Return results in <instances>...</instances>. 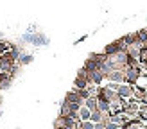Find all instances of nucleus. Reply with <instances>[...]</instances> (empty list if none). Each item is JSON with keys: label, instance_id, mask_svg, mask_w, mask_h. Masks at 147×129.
<instances>
[{"label": "nucleus", "instance_id": "obj_1", "mask_svg": "<svg viewBox=\"0 0 147 129\" xmlns=\"http://www.w3.org/2000/svg\"><path fill=\"white\" fill-rule=\"evenodd\" d=\"M117 93H119V97L122 100H126L129 97H133V93H135V86H131V84H120V88L117 90Z\"/></svg>", "mask_w": 147, "mask_h": 129}, {"label": "nucleus", "instance_id": "obj_2", "mask_svg": "<svg viewBox=\"0 0 147 129\" xmlns=\"http://www.w3.org/2000/svg\"><path fill=\"white\" fill-rule=\"evenodd\" d=\"M106 77L111 83H119V84H122L124 81H126V74H124V70H111Z\"/></svg>", "mask_w": 147, "mask_h": 129}, {"label": "nucleus", "instance_id": "obj_3", "mask_svg": "<svg viewBox=\"0 0 147 129\" xmlns=\"http://www.w3.org/2000/svg\"><path fill=\"white\" fill-rule=\"evenodd\" d=\"M84 106H86L90 111H95V110L99 108V100H97V97H88V99L84 100Z\"/></svg>", "mask_w": 147, "mask_h": 129}, {"label": "nucleus", "instance_id": "obj_4", "mask_svg": "<svg viewBox=\"0 0 147 129\" xmlns=\"http://www.w3.org/2000/svg\"><path fill=\"white\" fill-rule=\"evenodd\" d=\"M90 117H92V111L88 110L86 106H83V108H81V110H79V118L84 122V120H90Z\"/></svg>", "mask_w": 147, "mask_h": 129}, {"label": "nucleus", "instance_id": "obj_5", "mask_svg": "<svg viewBox=\"0 0 147 129\" xmlns=\"http://www.w3.org/2000/svg\"><path fill=\"white\" fill-rule=\"evenodd\" d=\"M136 38H138V41H140L142 45H145V43H147V29H144V31H138V32H136Z\"/></svg>", "mask_w": 147, "mask_h": 129}, {"label": "nucleus", "instance_id": "obj_6", "mask_svg": "<svg viewBox=\"0 0 147 129\" xmlns=\"http://www.w3.org/2000/svg\"><path fill=\"white\" fill-rule=\"evenodd\" d=\"M93 127H95V124L92 120H84L83 124H81V129H93Z\"/></svg>", "mask_w": 147, "mask_h": 129}, {"label": "nucleus", "instance_id": "obj_7", "mask_svg": "<svg viewBox=\"0 0 147 129\" xmlns=\"http://www.w3.org/2000/svg\"><path fill=\"white\" fill-rule=\"evenodd\" d=\"M140 59H145L147 61V45H142L140 47Z\"/></svg>", "mask_w": 147, "mask_h": 129}, {"label": "nucleus", "instance_id": "obj_8", "mask_svg": "<svg viewBox=\"0 0 147 129\" xmlns=\"http://www.w3.org/2000/svg\"><path fill=\"white\" fill-rule=\"evenodd\" d=\"M145 45H147V43H145Z\"/></svg>", "mask_w": 147, "mask_h": 129}]
</instances>
